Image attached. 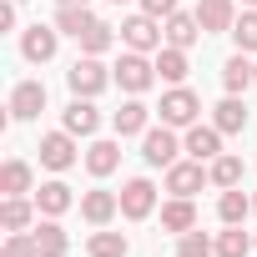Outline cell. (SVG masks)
Listing matches in <instances>:
<instances>
[{
    "mask_svg": "<svg viewBox=\"0 0 257 257\" xmlns=\"http://www.w3.org/2000/svg\"><path fill=\"white\" fill-rule=\"evenodd\" d=\"M36 152H41V167L46 172H71L81 162V147H76V137L66 132V126H61V132H46Z\"/></svg>",
    "mask_w": 257,
    "mask_h": 257,
    "instance_id": "obj_8",
    "label": "cell"
},
{
    "mask_svg": "<svg viewBox=\"0 0 257 257\" xmlns=\"http://www.w3.org/2000/svg\"><path fill=\"white\" fill-rule=\"evenodd\" d=\"M0 257H41L36 232H6V247H0Z\"/></svg>",
    "mask_w": 257,
    "mask_h": 257,
    "instance_id": "obj_34",
    "label": "cell"
},
{
    "mask_svg": "<svg viewBox=\"0 0 257 257\" xmlns=\"http://www.w3.org/2000/svg\"><path fill=\"white\" fill-rule=\"evenodd\" d=\"M157 116H162L167 126H177V132H187V126H197V116H202V101H197L192 86H167Z\"/></svg>",
    "mask_w": 257,
    "mask_h": 257,
    "instance_id": "obj_1",
    "label": "cell"
},
{
    "mask_svg": "<svg viewBox=\"0 0 257 257\" xmlns=\"http://www.w3.org/2000/svg\"><path fill=\"white\" fill-rule=\"evenodd\" d=\"M111 6H126V0H111Z\"/></svg>",
    "mask_w": 257,
    "mask_h": 257,
    "instance_id": "obj_39",
    "label": "cell"
},
{
    "mask_svg": "<svg viewBox=\"0 0 257 257\" xmlns=\"http://www.w3.org/2000/svg\"><path fill=\"white\" fill-rule=\"evenodd\" d=\"M16 6L21 0H6V6H0V31H16Z\"/></svg>",
    "mask_w": 257,
    "mask_h": 257,
    "instance_id": "obj_36",
    "label": "cell"
},
{
    "mask_svg": "<svg viewBox=\"0 0 257 257\" xmlns=\"http://www.w3.org/2000/svg\"><path fill=\"white\" fill-rule=\"evenodd\" d=\"M197 21H202L207 36L212 31H232L237 26V6H232V0H197Z\"/></svg>",
    "mask_w": 257,
    "mask_h": 257,
    "instance_id": "obj_21",
    "label": "cell"
},
{
    "mask_svg": "<svg viewBox=\"0 0 257 257\" xmlns=\"http://www.w3.org/2000/svg\"><path fill=\"white\" fill-rule=\"evenodd\" d=\"M111 41H116V36H111V26H106V21H96V26L81 36V56H106V51H111Z\"/></svg>",
    "mask_w": 257,
    "mask_h": 257,
    "instance_id": "obj_33",
    "label": "cell"
},
{
    "mask_svg": "<svg viewBox=\"0 0 257 257\" xmlns=\"http://www.w3.org/2000/svg\"><path fill=\"white\" fill-rule=\"evenodd\" d=\"M197 227V207H192V197H172V202H162V232H192Z\"/></svg>",
    "mask_w": 257,
    "mask_h": 257,
    "instance_id": "obj_23",
    "label": "cell"
},
{
    "mask_svg": "<svg viewBox=\"0 0 257 257\" xmlns=\"http://www.w3.org/2000/svg\"><path fill=\"white\" fill-rule=\"evenodd\" d=\"M207 172H212V187H217V192H227V187H242V157H232V152L212 157V162H207Z\"/></svg>",
    "mask_w": 257,
    "mask_h": 257,
    "instance_id": "obj_29",
    "label": "cell"
},
{
    "mask_svg": "<svg viewBox=\"0 0 257 257\" xmlns=\"http://www.w3.org/2000/svg\"><path fill=\"white\" fill-rule=\"evenodd\" d=\"M232 41H237V51H242V56H257V11H242V16H237Z\"/></svg>",
    "mask_w": 257,
    "mask_h": 257,
    "instance_id": "obj_32",
    "label": "cell"
},
{
    "mask_svg": "<svg viewBox=\"0 0 257 257\" xmlns=\"http://www.w3.org/2000/svg\"><path fill=\"white\" fill-rule=\"evenodd\" d=\"M162 36H167V46H182V51H192L207 31H202V21H197V11L187 16V11H172L167 21H162Z\"/></svg>",
    "mask_w": 257,
    "mask_h": 257,
    "instance_id": "obj_12",
    "label": "cell"
},
{
    "mask_svg": "<svg viewBox=\"0 0 257 257\" xmlns=\"http://www.w3.org/2000/svg\"><path fill=\"white\" fill-rule=\"evenodd\" d=\"M86 252H91V257H126V252H132V242H126V232L96 227V232L86 237Z\"/></svg>",
    "mask_w": 257,
    "mask_h": 257,
    "instance_id": "obj_27",
    "label": "cell"
},
{
    "mask_svg": "<svg viewBox=\"0 0 257 257\" xmlns=\"http://www.w3.org/2000/svg\"><path fill=\"white\" fill-rule=\"evenodd\" d=\"M182 157H187V152H182L177 126H167V121H162V126H152V132L142 137V162H147V167H162V172H167V167H172V162H182Z\"/></svg>",
    "mask_w": 257,
    "mask_h": 257,
    "instance_id": "obj_5",
    "label": "cell"
},
{
    "mask_svg": "<svg viewBox=\"0 0 257 257\" xmlns=\"http://www.w3.org/2000/svg\"><path fill=\"white\" fill-rule=\"evenodd\" d=\"M116 212H121V192H106V187H91V192H81V217H86L91 227H106Z\"/></svg>",
    "mask_w": 257,
    "mask_h": 257,
    "instance_id": "obj_13",
    "label": "cell"
},
{
    "mask_svg": "<svg viewBox=\"0 0 257 257\" xmlns=\"http://www.w3.org/2000/svg\"><path fill=\"white\" fill-rule=\"evenodd\" d=\"M91 26H96L91 6H61V11H56V31H61V36H76V41H81Z\"/></svg>",
    "mask_w": 257,
    "mask_h": 257,
    "instance_id": "obj_28",
    "label": "cell"
},
{
    "mask_svg": "<svg viewBox=\"0 0 257 257\" xmlns=\"http://www.w3.org/2000/svg\"><path fill=\"white\" fill-rule=\"evenodd\" d=\"M36 197L26 202V197H6V202H0V227H6V232H31L36 227Z\"/></svg>",
    "mask_w": 257,
    "mask_h": 257,
    "instance_id": "obj_19",
    "label": "cell"
},
{
    "mask_svg": "<svg viewBox=\"0 0 257 257\" xmlns=\"http://www.w3.org/2000/svg\"><path fill=\"white\" fill-rule=\"evenodd\" d=\"M36 207H41V217H61V212L76 207V197H71V187H66L61 177H51V182L36 187Z\"/></svg>",
    "mask_w": 257,
    "mask_h": 257,
    "instance_id": "obj_18",
    "label": "cell"
},
{
    "mask_svg": "<svg viewBox=\"0 0 257 257\" xmlns=\"http://www.w3.org/2000/svg\"><path fill=\"white\" fill-rule=\"evenodd\" d=\"M157 212V182L152 177H126L121 182V217L126 222H147Z\"/></svg>",
    "mask_w": 257,
    "mask_h": 257,
    "instance_id": "obj_7",
    "label": "cell"
},
{
    "mask_svg": "<svg viewBox=\"0 0 257 257\" xmlns=\"http://www.w3.org/2000/svg\"><path fill=\"white\" fill-rule=\"evenodd\" d=\"M247 212H252V197H247L242 187H227V192L217 197V217H222V227H242Z\"/></svg>",
    "mask_w": 257,
    "mask_h": 257,
    "instance_id": "obj_24",
    "label": "cell"
},
{
    "mask_svg": "<svg viewBox=\"0 0 257 257\" xmlns=\"http://www.w3.org/2000/svg\"><path fill=\"white\" fill-rule=\"evenodd\" d=\"M222 86H227V96H242L247 86H257V66L237 51V56H227V66H222Z\"/></svg>",
    "mask_w": 257,
    "mask_h": 257,
    "instance_id": "obj_22",
    "label": "cell"
},
{
    "mask_svg": "<svg viewBox=\"0 0 257 257\" xmlns=\"http://www.w3.org/2000/svg\"><path fill=\"white\" fill-rule=\"evenodd\" d=\"M31 232H36V247H41V257H66V252H71V237H66V227H61L56 217H41Z\"/></svg>",
    "mask_w": 257,
    "mask_h": 257,
    "instance_id": "obj_20",
    "label": "cell"
},
{
    "mask_svg": "<svg viewBox=\"0 0 257 257\" xmlns=\"http://www.w3.org/2000/svg\"><path fill=\"white\" fill-rule=\"evenodd\" d=\"M61 126L71 137H96L101 132V111H96V101L91 96H71V106L61 111Z\"/></svg>",
    "mask_w": 257,
    "mask_h": 257,
    "instance_id": "obj_11",
    "label": "cell"
},
{
    "mask_svg": "<svg viewBox=\"0 0 257 257\" xmlns=\"http://www.w3.org/2000/svg\"><path fill=\"white\" fill-rule=\"evenodd\" d=\"M56 51H61V31H56V26H26V36H21V56H26L31 66L56 61Z\"/></svg>",
    "mask_w": 257,
    "mask_h": 257,
    "instance_id": "obj_9",
    "label": "cell"
},
{
    "mask_svg": "<svg viewBox=\"0 0 257 257\" xmlns=\"http://www.w3.org/2000/svg\"><path fill=\"white\" fill-rule=\"evenodd\" d=\"M172 197H197L202 187H212V172H207V162H197V157H182V162H172L167 167V182H162Z\"/></svg>",
    "mask_w": 257,
    "mask_h": 257,
    "instance_id": "obj_6",
    "label": "cell"
},
{
    "mask_svg": "<svg viewBox=\"0 0 257 257\" xmlns=\"http://www.w3.org/2000/svg\"><path fill=\"white\" fill-rule=\"evenodd\" d=\"M111 81H116V76L101 66V56H76V61H71V71H66L71 96H91V101H96V96H101Z\"/></svg>",
    "mask_w": 257,
    "mask_h": 257,
    "instance_id": "obj_2",
    "label": "cell"
},
{
    "mask_svg": "<svg viewBox=\"0 0 257 257\" xmlns=\"http://www.w3.org/2000/svg\"><path fill=\"white\" fill-rule=\"evenodd\" d=\"M111 126H116V137H121V142H126V137H147V132H152V106H147L142 96L121 101L116 116H111Z\"/></svg>",
    "mask_w": 257,
    "mask_h": 257,
    "instance_id": "obj_10",
    "label": "cell"
},
{
    "mask_svg": "<svg viewBox=\"0 0 257 257\" xmlns=\"http://www.w3.org/2000/svg\"><path fill=\"white\" fill-rule=\"evenodd\" d=\"M46 111V86L41 81H16V91H11V116L16 121H36Z\"/></svg>",
    "mask_w": 257,
    "mask_h": 257,
    "instance_id": "obj_14",
    "label": "cell"
},
{
    "mask_svg": "<svg viewBox=\"0 0 257 257\" xmlns=\"http://www.w3.org/2000/svg\"><path fill=\"white\" fill-rule=\"evenodd\" d=\"M121 46H126V51H142V56L162 51V46H167V36H162V21H157V16H147V11L126 16V21H121Z\"/></svg>",
    "mask_w": 257,
    "mask_h": 257,
    "instance_id": "obj_4",
    "label": "cell"
},
{
    "mask_svg": "<svg viewBox=\"0 0 257 257\" xmlns=\"http://www.w3.org/2000/svg\"><path fill=\"white\" fill-rule=\"evenodd\" d=\"M56 6H91V0H56Z\"/></svg>",
    "mask_w": 257,
    "mask_h": 257,
    "instance_id": "obj_37",
    "label": "cell"
},
{
    "mask_svg": "<svg viewBox=\"0 0 257 257\" xmlns=\"http://www.w3.org/2000/svg\"><path fill=\"white\" fill-rule=\"evenodd\" d=\"M252 212H257V197H252Z\"/></svg>",
    "mask_w": 257,
    "mask_h": 257,
    "instance_id": "obj_40",
    "label": "cell"
},
{
    "mask_svg": "<svg viewBox=\"0 0 257 257\" xmlns=\"http://www.w3.org/2000/svg\"><path fill=\"white\" fill-rule=\"evenodd\" d=\"M257 247V237H247L242 227H227L222 237H217V257H247Z\"/></svg>",
    "mask_w": 257,
    "mask_h": 257,
    "instance_id": "obj_30",
    "label": "cell"
},
{
    "mask_svg": "<svg viewBox=\"0 0 257 257\" xmlns=\"http://www.w3.org/2000/svg\"><path fill=\"white\" fill-rule=\"evenodd\" d=\"M157 81H167V86H182L187 81V51L182 46H162L157 51Z\"/></svg>",
    "mask_w": 257,
    "mask_h": 257,
    "instance_id": "obj_25",
    "label": "cell"
},
{
    "mask_svg": "<svg viewBox=\"0 0 257 257\" xmlns=\"http://www.w3.org/2000/svg\"><path fill=\"white\" fill-rule=\"evenodd\" d=\"M137 6H142L147 16H157V21H167V16L177 11V0H137Z\"/></svg>",
    "mask_w": 257,
    "mask_h": 257,
    "instance_id": "obj_35",
    "label": "cell"
},
{
    "mask_svg": "<svg viewBox=\"0 0 257 257\" xmlns=\"http://www.w3.org/2000/svg\"><path fill=\"white\" fill-rule=\"evenodd\" d=\"M111 76H116V86H121L126 96H142V91L157 86V61H147L142 51H126V56L111 66Z\"/></svg>",
    "mask_w": 257,
    "mask_h": 257,
    "instance_id": "obj_3",
    "label": "cell"
},
{
    "mask_svg": "<svg viewBox=\"0 0 257 257\" xmlns=\"http://www.w3.org/2000/svg\"><path fill=\"white\" fill-rule=\"evenodd\" d=\"M182 152L187 157H197V162H212V157H222V132L217 126H187V137H182Z\"/></svg>",
    "mask_w": 257,
    "mask_h": 257,
    "instance_id": "obj_15",
    "label": "cell"
},
{
    "mask_svg": "<svg viewBox=\"0 0 257 257\" xmlns=\"http://www.w3.org/2000/svg\"><path fill=\"white\" fill-rule=\"evenodd\" d=\"M0 192H6V197H26V192H36V187H31V162L11 157L6 167H0Z\"/></svg>",
    "mask_w": 257,
    "mask_h": 257,
    "instance_id": "obj_26",
    "label": "cell"
},
{
    "mask_svg": "<svg viewBox=\"0 0 257 257\" xmlns=\"http://www.w3.org/2000/svg\"><path fill=\"white\" fill-rule=\"evenodd\" d=\"M177 257H217V242H212L207 232H197V227H192V232H182V237H177Z\"/></svg>",
    "mask_w": 257,
    "mask_h": 257,
    "instance_id": "obj_31",
    "label": "cell"
},
{
    "mask_svg": "<svg viewBox=\"0 0 257 257\" xmlns=\"http://www.w3.org/2000/svg\"><path fill=\"white\" fill-rule=\"evenodd\" d=\"M212 126H217L222 137L247 132V101H242V96H222V101L212 106Z\"/></svg>",
    "mask_w": 257,
    "mask_h": 257,
    "instance_id": "obj_17",
    "label": "cell"
},
{
    "mask_svg": "<svg viewBox=\"0 0 257 257\" xmlns=\"http://www.w3.org/2000/svg\"><path fill=\"white\" fill-rule=\"evenodd\" d=\"M252 6H257V0H242V11H252Z\"/></svg>",
    "mask_w": 257,
    "mask_h": 257,
    "instance_id": "obj_38",
    "label": "cell"
},
{
    "mask_svg": "<svg viewBox=\"0 0 257 257\" xmlns=\"http://www.w3.org/2000/svg\"><path fill=\"white\" fill-rule=\"evenodd\" d=\"M86 172L91 177H111L116 167H121V142H106V137H91V147H86Z\"/></svg>",
    "mask_w": 257,
    "mask_h": 257,
    "instance_id": "obj_16",
    "label": "cell"
}]
</instances>
